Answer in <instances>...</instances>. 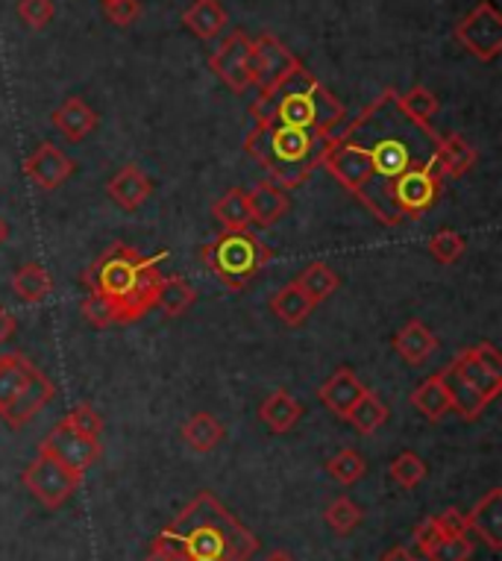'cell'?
Returning a JSON list of instances; mask_svg holds the SVG:
<instances>
[{"label": "cell", "mask_w": 502, "mask_h": 561, "mask_svg": "<svg viewBox=\"0 0 502 561\" xmlns=\"http://www.w3.org/2000/svg\"><path fill=\"white\" fill-rule=\"evenodd\" d=\"M12 291L24 300V304L36 306L42 300L50 297L54 291V279L47 274V267L42 262H27V265H21L12 276Z\"/></svg>", "instance_id": "cell-25"}, {"label": "cell", "mask_w": 502, "mask_h": 561, "mask_svg": "<svg viewBox=\"0 0 502 561\" xmlns=\"http://www.w3.org/2000/svg\"><path fill=\"white\" fill-rule=\"evenodd\" d=\"M138 12V0H103V15L115 24V27H129V24H136Z\"/></svg>", "instance_id": "cell-42"}, {"label": "cell", "mask_w": 502, "mask_h": 561, "mask_svg": "<svg viewBox=\"0 0 502 561\" xmlns=\"http://www.w3.org/2000/svg\"><path fill=\"white\" fill-rule=\"evenodd\" d=\"M474 556V541L467 535H449L426 556L430 561H470Z\"/></svg>", "instance_id": "cell-40"}, {"label": "cell", "mask_w": 502, "mask_h": 561, "mask_svg": "<svg viewBox=\"0 0 502 561\" xmlns=\"http://www.w3.org/2000/svg\"><path fill=\"white\" fill-rule=\"evenodd\" d=\"M19 330V321H15V314H10L3 306H0V344H7V341L15 335Z\"/></svg>", "instance_id": "cell-45"}, {"label": "cell", "mask_w": 502, "mask_h": 561, "mask_svg": "<svg viewBox=\"0 0 502 561\" xmlns=\"http://www.w3.org/2000/svg\"><path fill=\"white\" fill-rule=\"evenodd\" d=\"M397 106L402 110V115L414 124H421V127H432V118L438 115L441 101L438 94L426 89V85H414L406 94H397Z\"/></svg>", "instance_id": "cell-32"}, {"label": "cell", "mask_w": 502, "mask_h": 561, "mask_svg": "<svg viewBox=\"0 0 502 561\" xmlns=\"http://www.w3.org/2000/svg\"><path fill=\"white\" fill-rule=\"evenodd\" d=\"M444 538H447V535L441 533V526L435 517H426V520H421L418 529H414V543H418V550H421L423 556H430Z\"/></svg>", "instance_id": "cell-43"}, {"label": "cell", "mask_w": 502, "mask_h": 561, "mask_svg": "<svg viewBox=\"0 0 502 561\" xmlns=\"http://www.w3.org/2000/svg\"><path fill=\"white\" fill-rule=\"evenodd\" d=\"M467 533H476L493 552L502 550V488H491L465 515Z\"/></svg>", "instance_id": "cell-16"}, {"label": "cell", "mask_w": 502, "mask_h": 561, "mask_svg": "<svg viewBox=\"0 0 502 561\" xmlns=\"http://www.w3.org/2000/svg\"><path fill=\"white\" fill-rule=\"evenodd\" d=\"M38 450H45L47 456H54L59 465H65L73 473H85V470L92 468L94 461L101 459L103 444L101 438H92V435H82L77 433L73 426H68L65 421L47 433V438L38 444Z\"/></svg>", "instance_id": "cell-12"}, {"label": "cell", "mask_w": 502, "mask_h": 561, "mask_svg": "<svg viewBox=\"0 0 502 561\" xmlns=\"http://www.w3.org/2000/svg\"><path fill=\"white\" fill-rule=\"evenodd\" d=\"M212 215H215V221H218L227 232L247 230V224H250V213H247L244 188H229V192L224 194L220 201H215V206H212Z\"/></svg>", "instance_id": "cell-33"}, {"label": "cell", "mask_w": 502, "mask_h": 561, "mask_svg": "<svg viewBox=\"0 0 502 561\" xmlns=\"http://www.w3.org/2000/svg\"><path fill=\"white\" fill-rule=\"evenodd\" d=\"M441 183H444V176L438 174L435 159H432L430 165L406 171L391 188L393 206L402 215V221H421L423 215L430 213L435 201H438Z\"/></svg>", "instance_id": "cell-8"}, {"label": "cell", "mask_w": 502, "mask_h": 561, "mask_svg": "<svg viewBox=\"0 0 502 561\" xmlns=\"http://www.w3.org/2000/svg\"><path fill=\"white\" fill-rule=\"evenodd\" d=\"M327 470L329 477L341 482V485H356L358 479L367 473V461L356 450H341L339 456H332L327 461Z\"/></svg>", "instance_id": "cell-37"}, {"label": "cell", "mask_w": 502, "mask_h": 561, "mask_svg": "<svg viewBox=\"0 0 502 561\" xmlns=\"http://www.w3.org/2000/svg\"><path fill=\"white\" fill-rule=\"evenodd\" d=\"M476 159H479V153L474 150V145L465 136H458V133L441 138L438 148H435V168H438V174L444 180L465 176L476 165Z\"/></svg>", "instance_id": "cell-21"}, {"label": "cell", "mask_w": 502, "mask_h": 561, "mask_svg": "<svg viewBox=\"0 0 502 561\" xmlns=\"http://www.w3.org/2000/svg\"><path fill=\"white\" fill-rule=\"evenodd\" d=\"M453 38L479 62H493L502 54V12L491 0H482L458 21Z\"/></svg>", "instance_id": "cell-7"}, {"label": "cell", "mask_w": 502, "mask_h": 561, "mask_svg": "<svg viewBox=\"0 0 502 561\" xmlns=\"http://www.w3.org/2000/svg\"><path fill=\"white\" fill-rule=\"evenodd\" d=\"M292 209V201L288 194L274 185L271 180L259 183L253 192H247V213H250V224H256L262 230L274 227L276 221H283L285 215Z\"/></svg>", "instance_id": "cell-17"}, {"label": "cell", "mask_w": 502, "mask_h": 561, "mask_svg": "<svg viewBox=\"0 0 502 561\" xmlns=\"http://www.w3.org/2000/svg\"><path fill=\"white\" fill-rule=\"evenodd\" d=\"M426 461L418 456V453H400L397 459L391 461V468H388V473H391V479L397 482L400 488H406V491H411V488H418L426 479Z\"/></svg>", "instance_id": "cell-36"}, {"label": "cell", "mask_w": 502, "mask_h": 561, "mask_svg": "<svg viewBox=\"0 0 502 561\" xmlns=\"http://www.w3.org/2000/svg\"><path fill=\"white\" fill-rule=\"evenodd\" d=\"M300 417L303 403L292 394V391H285V388L271 391V394L262 400V405H259V421H262L274 435L292 433L294 426L300 424Z\"/></svg>", "instance_id": "cell-18"}, {"label": "cell", "mask_w": 502, "mask_h": 561, "mask_svg": "<svg viewBox=\"0 0 502 561\" xmlns=\"http://www.w3.org/2000/svg\"><path fill=\"white\" fill-rule=\"evenodd\" d=\"M467 241L461 232L456 230H438L430 241V256L438 262V265H456L461 253H465Z\"/></svg>", "instance_id": "cell-38"}, {"label": "cell", "mask_w": 502, "mask_h": 561, "mask_svg": "<svg viewBox=\"0 0 502 561\" xmlns=\"http://www.w3.org/2000/svg\"><path fill=\"white\" fill-rule=\"evenodd\" d=\"M250 47H253V38L247 36L244 30H232L215 47V54L209 56V68L232 94H244L253 89V80H250Z\"/></svg>", "instance_id": "cell-11"}, {"label": "cell", "mask_w": 502, "mask_h": 561, "mask_svg": "<svg viewBox=\"0 0 502 561\" xmlns=\"http://www.w3.org/2000/svg\"><path fill=\"white\" fill-rule=\"evenodd\" d=\"M393 350H397V356L406 365L418 368V365H423L438 350V339H435V332L423 321H409L402 323L397 335H393Z\"/></svg>", "instance_id": "cell-19"}, {"label": "cell", "mask_w": 502, "mask_h": 561, "mask_svg": "<svg viewBox=\"0 0 502 561\" xmlns=\"http://www.w3.org/2000/svg\"><path fill=\"white\" fill-rule=\"evenodd\" d=\"M294 283L303 288V295L309 297L311 306H320L323 300H329V297L339 291L341 276L335 274L327 262H311V265H306V271H303Z\"/></svg>", "instance_id": "cell-27"}, {"label": "cell", "mask_w": 502, "mask_h": 561, "mask_svg": "<svg viewBox=\"0 0 502 561\" xmlns=\"http://www.w3.org/2000/svg\"><path fill=\"white\" fill-rule=\"evenodd\" d=\"M21 482H24V488H27L42 506L56 512V508H62L77 494L82 477L65 468V465H59L45 450H38L36 459L30 461L24 473H21Z\"/></svg>", "instance_id": "cell-6"}, {"label": "cell", "mask_w": 502, "mask_h": 561, "mask_svg": "<svg viewBox=\"0 0 502 561\" xmlns=\"http://www.w3.org/2000/svg\"><path fill=\"white\" fill-rule=\"evenodd\" d=\"M36 368L27 356H21V353H7V356H0V412L7 409V405L19 397V391L27 382L30 370Z\"/></svg>", "instance_id": "cell-29"}, {"label": "cell", "mask_w": 502, "mask_h": 561, "mask_svg": "<svg viewBox=\"0 0 502 561\" xmlns=\"http://www.w3.org/2000/svg\"><path fill=\"white\" fill-rule=\"evenodd\" d=\"M441 136L402 115L397 92H388L367 106L356 121L339 129L320 157L335 183L356 197L376 221L397 227L402 215L393 206L391 188L406 171L430 165Z\"/></svg>", "instance_id": "cell-1"}, {"label": "cell", "mask_w": 502, "mask_h": 561, "mask_svg": "<svg viewBox=\"0 0 502 561\" xmlns=\"http://www.w3.org/2000/svg\"><path fill=\"white\" fill-rule=\"evenodd\" d=\"M224 424L209 412L192 414L183 424V442L192 447L194 453H212L224 442Z\"/></svg>", "instance_id": "cell-26"}, {"label": "cell", "mask_w": 502, "mask_h": 561, "mask_svg": "<svg viewBox=\"0 0 502 561\" xmlns=\"http://www.w3.org/2000/svg\"><path fill=\"white\" fill-rule=\"evenodd\" d=\"M197 300V291L192 288V283L185 276H162V286L156 291V306L162 309L168 318H180L192 309V304Z\"/></svg>", "instance_id": "cell-28"}, {"label": "cell", "mask_w": 502, "mask_h": 561, "mask_svg": "<svg viewBox=\"0 0 502 561\" xmlns=\"http://www.w3.org/2000/svg\"><path fill=\"white\" fill-rule=\"evenodd\" d=\"M56 397V388L54 382L42 374L38 368L30 370L27 382H24V388L19 391V397L12 400L3 412H0V417L7 421V424L12 426V430H21V426H27L33 417H36L42 409H45L50 400Z\"/></svg>", "instance_id": "cell-14"}, {"label": "cell", "mask_w": 502, "mask_h": 561, "mask_svg": "<svg viewBox=\"0 0 502 561\" xmlns=\"http://www.w3.org/2000/svg\"><path fill=\"white\" fill-rule=\"evenodd\" d=\"M145 561H176L171 552H164L162 547H150V552H147Z\"/></svg>", "instance_id": "cell-47"}, {"label": "cell", "mask_w": 502, "mask_h": 561, "mask_svg": "<svg viewBox=\"0 0 502 561\" xmlns=\"http://www.w3.org/2000/svg\"><path fill=\"white\" fill-rule=\"evenodd\" d=\"M265 561H297L292 556V552H285V550H274L271 556H265Z\"/></svg>", "instance_id": "cell-48"}, {"label": "cell", "mask_w": 502, "mask_h": 561, "mask_svg": "<svg viewBox=\"0 0 502 561\" xmlns=\"http://www.w3.org/2000/svg\"><path fill=\"white\" fill-rule=\"evenodd\" d=\"M388 414H391V409L385 405L383 397L374 394V391H365V397L350 409V414L344 421L353 424V430H356L358 435H374L379 426H385Z\"/></svg>", "instance_id": "cell-30"}, {"label": "cell", "mask_w": 502, "mask_h": 561, "mask_svg": "<svg viewBox=\"0 0 502 561\" xmlns=\"http://www.w3.org/2000/svg\"><path fill=\"white\" fill-rule=\"evenodd\" d=\"M379 561H418V556H411L406 547H393V550H388Z\"/></svg>", "instance_id": "cell-46"}, {"label": "cell", "mask_w": 502, "mask_h": 561, "mask_svg": "<svg viewBox=\"0 0 502 561\" xmlns=\"http://www.w3.org/2000/svg\"><path fill=\"white\" fill-rule=\"evenodd\" d=\"M449 365H453L458 377L465 379V382H470L488 403H493V400L500 397L502 353L493 347L491 341H482V344H476V347L461 350Z\"/></svg>", "instance_id": "cell-10"}, {"label": "cell", "mask_w": 502, "mask_h": 561, "mask_svg": "<svg viewBox=\"0 0 502 561\" xmlns=\"http://www.w3.org/2000/svg\"><path fill=\"white\" fill-rule=\"evenodd\" d=\"M365 382L356 377V370L353 368H339L332 377L318 388L320 403L327 405L329 412L339 414V417H347L350 409L365 397Z\"/></svg>", "instance_id": "cell-15"}, {"label": "cell", "mask_w": 502, "mask_h": 561, "mask_svg": "<svg viewBox=\"0 0 502 561\" xmlns=\"http://www.w3.org/2000/svg\"><path fill=\"white\" fill-rule=\"evenodd\" d=\"M24 174L36 188L42 192H56L62 188L73 174V159L68 153L50 145V141H42L33 153L24 162Z\"/></svg>", "instance_id": "cell-13"}, {"label": "cell", "mask_w": 502, "mask_h": 561, "mask_svg": "<svg viewBox=\"0 0 502 561\" xmlns=\"http://www.w3.org/2000/svg\"><path fill=\"white\" fill-rule=\"evenodd\" d=\"M183 24L189 33H194L203 42L218 38L229 24V15L220 0H194L192 7L183 12Z\"/></svg>", "instance_id": "cell-24"}, {"label": "cell", "mask_w": 502, "mask_h": 561, "mask_svg": "<svg viewBox=\"0 0 502 561\" xmlns=\"http://www.w3.org/2000/svg\"><path fill=\"white\" fill-rule=\"evenodd\" d=\"M441 382H444V391L449 397V409H456V414H461L465 421H479V414L488 409V400H484L479 391H476L470 382L458 377L456 368L447 365L444 370H438Z\"/></svg>", "instance_id": "cell-23"}, {"label": "cell", "mask_w": 502, "mask_h": 561, "mask_svg": "<svg viewBox=\"0 0 502 561\" xmlns=\"http://www.w3.org/2000/svg\"><path fill=\"white\" fill-rule=\"evenodd\" d=\"M7 236H10V227H7V221H3V218H0V244H3V241H7Z\"/></svg>", "instance_id": "cell-49"}, {"label": "cell", "mask_w": 502, "mask_h": 561, "mask_svg": "<svg viewBox=\"0 0 502 561\" xmlns=\"http://www.w3.org/2000/svg\"><path fill=\"white\" fill-rule=\"evenodd\" d=\"M62 421L68 426H73L77 433L92 435V438H101V433H103V417L94 412V405H89V403L73 405L71 412L65 414Z\"/></svg>", "instance_id": "cell-39"}, {"label": "cell", "mask_w": 502, "mask_h": 561, "mask_svg": "<svg viewBox=\"0 0 502 561\" xmlns=\"http://www.w3.org/2000/svg\"><path fill=\"white\" fill-rule=\"evenodd\" d=\"M106 192H110V197L118 203L121 209L133 213V209H138V206L153 194V183H150V176H147L141 168L127 165L112 176L110 185H106Z\"/></svg>", "instance_id": "cell-22"}, {"label": "cell", "mask_w": 502, "mask_h": 561, "mask_svg": "<svg viewBox=\"0 0 502 561\" xmlns=\"http://www.w3.org/2000/svg\"><path fill=\"white\" fill-rule=\"evenodd\" d=\"M300 65V59L271 33H262L259 38H253V47H250V80L259 89V94L274 92L276 85L283 83L288 75H294Z\"/></svg>", "instance_id": "cell-9"}, {"label": "cell", "mask_w": 502, "mask_h": 561, "mask_svg": "<svg viewBox=\"0 0 502 561\" xmlns=\"http://www.w3.org/2000/svg\"><path fill=\"white\" fill-rule=\"evenodd\" d=\"M250 115L256 124L306 129L315 138H332L347 118L339 98L323 89L306 65L285 77L274 92L259 94Z\"/></svg>", "instance_id": "cell-4"}, {"label": "cell", "mask_w": 502, "mask_h": 561, "mask_svg": "<svg viewBox=\"0 0 502 561\" xmlns=\"http://www.w3.org/2000/svg\"><path fill=\"white\" fill-rule=\"evenodd\" d=\"M201 259L229 291H241L271 262V250L250 230H224V236L203 244Z\"/></svg>", "instance_id": "cell-5"}, {"label": "cell", "mask_w": 502, "mask_h": 561, "mask_svg": "<svg viewBox=\"0 0 502 561\" xmlns=\"http://www.w3.org/2000/svg\"><path fill=\"white\" fill-rule=\"evenodd\" d=\"M411 403H414V409H418L423 417H430V421H441V417L449 412V397L447 391H444V382H441L438 374L430 379H423L421 386L414 388Z\"/></svg>", "instance_id": "cell-34"}, {"label": "cell", "mask_w": 502, "mask_h": 561, "mask_svg": "<svg viewBox=\"0 0 502 561\" xmlns=\"http://www.w3.org/2000/svg\"><path fill=\"white\" fill-rule=\"evenodd\" d=\"M271 309H274L276 318L283 323H288V327H300V323L309 318L315 306H311L309 297L303 295V288L297 286V283H288V286H283L274 297H271Z\"/></svg>", "instance_id": "cell-31"}, {"label": "cell", "mask_w": 502, "mask_h": 561, "mask_svg": "<svg viewBox=\"0 0 502 561\" xmlns=\"http://www.w3.org/2000/svg\"><path fill=\"white\" fill-rule=\"evenodd\" d=\"M153 547L176 561H250L259 552V538L212 491H201L156 535Z\"/></svg>", "instance_id": "cell-2"}, {"label": "cell", "mask_w": 502, "mask_h": 561, "mask_svg": "<svg viewBox=\"0 0 502 561\" xmlns=\"http://www.w3.org/2000/svg\"><path fill=\"white\" fill-rule=\"evenodd\" d=\"M435 520H438L441 533L447 535V538L449 535H467V520L458 508H444L441 515H435Z\"/></svg>", "instance_id": "cell-44"}, {"label": "cell", "mask_w": 502, "mask_h": 561, "mask_svg": "<svg viewBox=\"0 0 502 561\" xmlns=\"http://www.w3.org/2000/svg\"><path fill=\"white\" fill-rule=\"evenodd\" d=\"M164 256L168 250L145 256L129 244H112L82 274V283L89 288V295L101 297L103 304L110 306L112 321L136 323L156 306V291L162 286L159 262Z\"/></svg>", "instance_id": "cell-3"}, {"label": "cell", "mask_w": 502, "mask_h": 561, "mask_svg": "<svg viewBox=\"0 0 502 561\" xmlns=\"http://www.w3.org/2000/svg\"><path fill=\"white\" fill-rule=\"evenodd\" d=\"M323 520H327V526L332 533L344 538V535L353 533V529L365 520V512H362L350 497H339L329 503L327 512H323Z\"/></svg>", "instance_id": "cell-35"}, {"label": "cell", "mask_w": 502, "mask_h": 561, "mask_svg": "<svg viewBox=\"0 0 502 561\" xmlns=\"http://www.w3.org/2000/svg\"><path fill=\"white\" fill-rule=\"evenodd\" d=\"M50 124L68 141H82L85 136H92L94 127H98V112L82 101V98H65L62 106L54 110V115H50Z\"/></svg>", "instance_id": "cell-20"}, {"label": "cell", "mask_w": 502, "mask_h": 561, "mask_svg": "<svg viewBox=\"0 0 502 561\" xmlns=\"http://www.w3.org/2000/svg\"><path fill=\"white\" fill-rule=\"evenodd\" d=\"M54 0H19V19L30 30H45L54 21Z\"/></svg>", "instance_id": "cell-41"}]
</instances>
